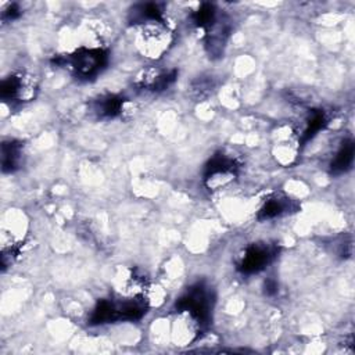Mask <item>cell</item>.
Instances as JSON below:
<instances>
[{"label":"cell","instance_id":"cell-8","mask_svg":"<svg viewBox=\"0 0 355 355\" xmlns=\"http://www.w3.org/2000/svg\"><path fill=\"white\" fill-rule=\"evenodd\" d=\"M298 208V205L295 204V201L284 194L280 193H273L272 196H269L262 207L258 211V219L259 220H270L291 212H295Z\"/></svg>","mask_w":355,"mask_h":355},{"label":"cell","instance_id":"cell-2","mask_svg":"<svg viewBox=\"0 0 355 355\" xmlns=\"http://www.w3.org/2000/svg\"><path fill=\"white\" fill-rule=\"evenodd\" d=\"M53 62L67 67L79 79H94L108 64V53L100 47H80L67 57L57 55Z\"/></svg>","mask_w":355,"mask_h":355},{"label":"cell","instance_id":"cell-5","mask_svg":"<svg viewBox=\"0 0 355 355\" xmlns=\"http://www.w3.org/2000/svg\"><path fill=\"white\" fill-rule=\"evenodd\" d=\"M37 80L33 75L18 72L1 80L0 97L10 103H28L37 94Z\"/></svg>","mask_w":355,"mask_h":355},{"label":"cell","instance_id":"cell-10","mask_svg":"<svg viewBox=\"0 0 355 355\" xmlns=\"http://www.w3.org/2000/svg\"><path fill=\"white\" fill-rule=\"evenodd\" d=\"M354 153H355V146L351 139L343 140L340 144L338 150L336 151L331 162H330V172L333 175H341L351 169L352 162H354Z\"/></svg>","mask_w":355,"mask_h":355},{"label":"cell","instance_id":"cell-12","mask_svg":"<svg viewBox=\"0 0 355 355\" xmlns=\"http://www.w3.org/2000/svg\"><path fill=\"white\" fill-rule=\"evenodd\" d=\"M22 159V144L15 140L1 144V169L3 172H14L19 168Z\"/></svg>","mask_w":355,"mask_h":355},{"label":"cell","instance_id":"cell-7","mask_svg":"<svg viewBox=\"0 0 355 355\" xmlns=\"http://www.w3.org/2000/svg\"><path fill=\"white\" fill-rule=\"evenodd\" d=\"M176 69H162V68H148L144 69L136 80V85L147 92H162L168 89L176 79Z\"/></svg>","mask_w":355,"mask_h":355},{"label":"cell","instance_id":"cell-15","mask_svg":"<svg viewBox=\"0 0 355 355\" xmlns=\"http://www.w3.org/2000/svg\"><path fill=\"white\" fill-rule=\"evenodd\" d=\"M265 293L268 295H273L275 293H277V283L273 279L266 280V283H265Z\"/></svg>","mask_w":355,"mask_h":355},{"label":"cell","instance_id":"cell-4","mask_svg":"<svg viewBox=\"0 0 355 355\" xmlns=\"http://www.w3.org/2000/svg\"><path fill=\"white\" fill-rule=\"evenodd\" d=\"M172 42V33L165 22L144 24L137 39L140 51L151 58L161 57Z\"/></svg>","mask_w":355,"mask_h":355},{"label":"cell","instance_id":"cell-3","mask_svg":"<svg viewBox=\"0 0 355 355\" xmlns=\"http://www.w3.org/2000/svg\"><path fill=\"white\" fill-rule=\"evenodd\" d=\"M279 248L276 244L252 243L239 255L236 268L243 275H254L263 270L277 257Z\"/></svg>","mask_w":355,"mask_h":355},{"label":"cell","instance_id":"cell-11","mask_svg":"<svg viewBox=\"0 0 355 355\" xmlns=\"http://www.w3.org/2000/svg\"><path fill=\"white\" fill-rule=\"evenodd\" d=\"M132 24H150V22H165L162 10L157 3H141L130 11Z\"/></svg>","mask_w":355,"mask_h":355},{"label":"cell","instance_id":"cell-1","mask_svg":"<svg viewBox=\"0 0 355 355\" xmlns=\"http://www.w3.org/2000/svg\"><path fill=\"white\" fill-rule=\"evenodd\" d=\"M212 308L214 293L202 282L187 287V290L175 302V312L193 322L200 333L208 329Z\"/></svg>","mask_w":355,"mask_h":355},{"label":"cell","instance_id":"cell-6","mask_svg":"<svg viewBox=\"0 0 355 355\" xmlns=\"http://www.w3.org/2000/svg\"><path fill=\"white\" fill-rule=\"evenodd\" d=\"M239 172L237 161L229 154H215L204 169V183L209 190H218L230 183Z\"/></svg>","mask_w":355,"mask_h":355},{"label":"cell","instance_id":"cell-13","mask_svg":"<svg viewBox=\"0 0 355 355\" xmlns=\"http://www.w3.org/2000/svg\"><path fill=\"white\" fill-rule=\"evenodd\" d=\"M326 123H327V118H326L323 111H320V110L312 111L311 115L308 116L306 122H305V128H304V130L301 133L300 141L302 144L309 141L312 137H315L324 128Z\"/></svg>","mask_w":355,"mask_h":355},{"label":"cell","instance_id":"cell-9","mask_svg":"<svg viewBox=\"0 0 355 355\" xmlns=\"http://www.w3.org/2000/svg\"><path fill=\"white\" fill-rule=\"evenodd\" d=\"M90 110L100 119H111L122 112L123 98L116 94H104L92 101Z\"/></svg>","mask_w":355,"mask_h":355},{"label":"cell","instance_id":"cell-14","mask_svg":"<svg viewBox=\"0 0 355 355\" xmlns=\"http://www.w3.org/2000/svg\"><path fill=\"white\" fill-rule=\"evenodd\" d=\"M19 15H21V8H19V6H18L17 3H12V4H10V6L3 11L1 18H3V21H14V19H17Z\"/></svg>","mask_w":355,"mask_h":355}]
</instances>
